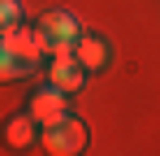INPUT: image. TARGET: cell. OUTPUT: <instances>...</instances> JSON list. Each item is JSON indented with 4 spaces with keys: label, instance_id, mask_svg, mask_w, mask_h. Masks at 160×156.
Returning a JSON list of instances; mask_svg holds the SVG:
<instances>
[{
    "label": "cell",
    "instance_id": "obj_3",
    "mask_svg": "<svg viewBox=\"0 0 160 156\" xmlns=\"http://www.w3.org/2000/svg\"><path fill=\"white\" fill-rule=\"evenodd\" d=\"M30 117L39 122V126H52L61 117H69V91H61V87H43V91H35V100H30Z\"/></svg>",
    "mask_w": 160,
    "mask_h": 156
},
{
    "label": "cell",
    "instance_id": "obj_2",
    "mask_svg": "<svg viewBox=\"0 0 160 156\" xmlns=\"http://www.w3.org/2000/svg\"><path fill=\"white\" fill-rule=\"evenodd\" d=\"M39 148L52 152V156H78L82 148H87V126H82L78 117H61V122H52V126H43Z\"/></svg>",
    "mask_w": 160,
    "mask_h": 156
},
{
    "label": "cell",
    "instance_id": "obj_6",
    "mask_svg": "<svg viewBox=\"0 0 160 156\" xmlns=\"http://www.w3.org/2000/svg\"><path fill=\"white\" fill-rule=\"evenodd\" d=\"M35 126H39V122H35L30 113L13 117V122L4 126V139H9V148H30V143H35Z\"/></svg>",
    "mask_w": 160,
    "mask_h": 156
},
{
    "label": "cell",
    "instance_id": "obj_7",
    "mask_svg": "<svg viewBox=\"0 0 160 156\" xmlns=\"http://www.w3.org/2000/svg\"><path fill=\"white\" fill-rule=\"evenodd\" d=\"M74 52H78V61L87 65V70H100L108 61V48H104V39H95V35H82L78 44H74Z\"/></svg>",
    "mask_w": 160,
    "mask_h": 156
},
{
    "label": "cell",
    "instance_id": "obj_8",
    "mask_svg": "<svg viewBox=\"0 0 160 156\" xmlns=\"http://www.w3.org/2000/svg\"><path fill=\"white\" fill-rule=\"evenodd\" d=\"M22 74H30V70L4 48V44H0V82H13V78H22Z\"/></svg>",
    "mask_w": 160,
    "mask_h": 156
},
{
    "label": "cell",
    "instance_id": "obj_4",
    "mask_svg": "<svg viewBox=\"0 0 160 156\" xmlns=\"http://www.w3.org/2000/svg\"><path fill=\"white\" fill-rule=\"evenodd\" d=\"M48 82L61 87V91H82V82H87V65L78 61V52H61L52 56V65H48Z\"/></svg>",
    "mask_w": 160,
    "mask_h": 156
},
{
    "label": "cell",
    "instance_id": "obj_9",
    "mask_svg": "<svg viewBox=\"0 0 160 156\" xmlns=\"http://www.w3.org/2000/svg\"><path fill=\"white\" fill-rule=\"evenodd\" d=\"M18 22H22V4H18V0H0V35L13 30Z\"/></svg>",
    "mask_w": 160,
    "mask_h": 156
},
{
    "label": "cell",
    "instance_id": "obj_5",
    "mask_svg": "<svg viewBox=\"0 0 160 156\" xmlns=\"http://www.w3.org/2000/svg\"><path fill=\"white\" fill-rule=\"evenodd\" d=\"M0 44L13 52L26 70H35L39 65V52H43V39H39V30H26V26H13V30H4L0 35Z\"/></svg>",
    "mask_w": 160,
    "mask_h": 156
},
{
    "label": "cell",
    "instance_id": "obj_1",
    "mask_svg": "<svg viewBox=\"0 0 160 156\" xmlns=\"http://www.w3.org/2000/svg\"><path fill=\"white\" fill-rule=\"evenodd\" d=\"M35 30H39V39H43V52H52V56H61V52H74V44L82 39L78 22H74L65 9H52V13H43Z\"/></svg>",
    "mask_w": 160,
    "mask_h": 156
}]
</instances>
